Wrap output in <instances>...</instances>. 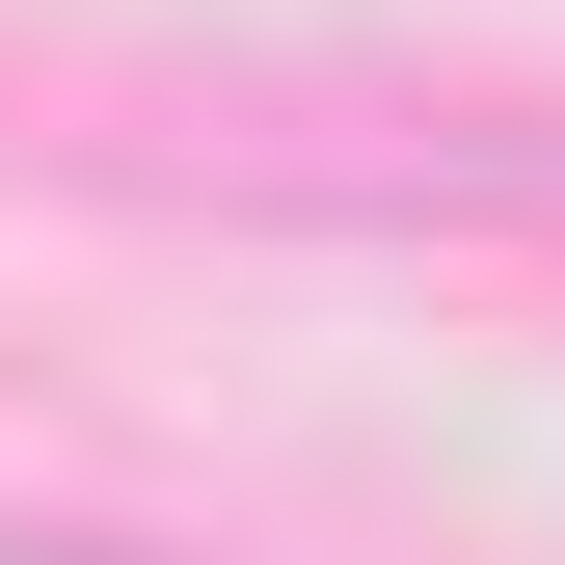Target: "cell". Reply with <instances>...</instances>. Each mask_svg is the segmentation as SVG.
Returning <instances> with one entry per match:
<instances>
[{"label":"cell","instance_id":"6da1fadb","mask_svg":"<svg viewBox=\"0 0 565 565\" xmlns=\"http://www.w3.org/2000/svg\"><path fill=\"white\" fill-rule=\"evenodd\" d=\"M162 189L216 216H323V243H404V269H539L565 297V108L539 82H216L135 135Z\"/></svg>","mask_w":565,"mask_h":565}]
</instances>
